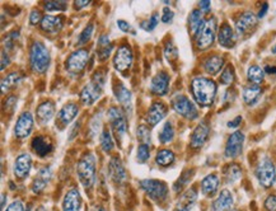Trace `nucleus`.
Segmentation results:
<instances>
[{
    "label": "nucleus",
    "instance_id": "obj_1",
    "mask_svg": "<svg viewBox=\"0 0 276 211\" xmlns=\"http://www.w3.org/2000/svg\"><path fill=\"white\" fill-rule=\"evenodd\" d=\"M217 90V83L210 78L196 77L191 82V92L195 102L201 107H209L214 103Z\"/></svg>",
    "mask_w": 276,
    "mask_h": 211
},
{
    "label": "nucleus",
    "instance_id": "obj_2",
    "mask_svg": "<svg viewBox=\"0 0 276 211\" xmlns=\"http://www.w3.org/2000/svg\"><path fill=\"white\" fill-rule=\"evenodd\" d=\"M106 83V74L102 70H98L95 73V75L92 77V80L85 85L84 88L80 92V101L83 102V105L90 106L101 97V93H102L103 87H105Z\"/></svg>",
    "mask_w": 276,
    "mask_h": 211
},
{
    "label": "nucleus",
    "instance_id": "obj_3",
    "mask_svg": "<svg viewBox=\"0 0 276 211\" xmlns=\"http://www.w3.org/2000/svg\"><path fill=\"white\" fill-rule=\"evenodd\" d=\"M30 61L32 70L37 74H43L50 66V54L41 41H35L31 46Z\"/></svg>",
    "mask_w": 276,
    "mask_h": 211
},
{
    "label": "nucleus",
    "instance_id": "obj_4",
    "mask_svg": "<svg viewBox=\"0 0 276 211\" xmlns=\"http://www.w3.org/2000/svg\"><path fill=\"white\" fill-rule=\"evenodd\" d=\"M77 174L80 183L89 189L95 184L96 181V158L95 155L88 153L83 155L77 164Z\"/></svg>",
    "mask_w": 276,
    "mask_h": 211
},
{
    "label": "nucleus",
    "instance_id": "obj_5",
    "mask_svg": "<svg viewBox=\"0 0 276 211\" xmlns=\"http://www.w3.org/2000/svg\"><path fill=\"white\" fill-rule=\"evenodd\" d=\"M215 36H217V19L212 17L210 19L205 20L202 27L197 32L196 37V46L199 50H206L214 43Z\"/></svg>",
    "mask_w": 276,
    "mask_h": 211
},
{
    "label": "nucleus",
    "instance_id": "obj_6",
    "mask_svg": "<svg viewBox=\"0 0 276 211\" xmlns=\"http://www.w3.org/2000/svg\"><path fill=\"white\" fill-rule=\"evenodd\" d=\"M256 177L260 184L265 189L274 186L276 181V169L271 159L264 158L256 168Z\"/></svg>",
    "mask_w": 276,
    "mask_h": 211
},
{
    "label": "nucleus",
    "instance_id": "obj_7",
    "mask_svg": "<svg viewBox=\"0 0 276 211\" xmlns=\"http://www.w3.org/2000/svg\"><path fill=\"white\" fill-rule=\"evenodd\" d=\"M140 187L147 192L148 196L158 202L165 201L168 196V187L159 179H143L140 181Z\"/></svg>",
    "mask_w": 276,
    "mask_h": 211
},
{
    "label": "nucleus",
    "instance_id": "obj_8",
    "mask_svg": "<svg viewBox=\"0 0 276 211\" xmlns=\"http://www.w3.org/2000/svg\"><path fill=\"white\" fill-rule=\"evenodd\" d=\"M172 107L174 111L182 117L187 120H195L199 117V112H197L196 106L190 101L189 97L183 95H177L176 97L172 100Z\"/></svg>",
    "mask_w": 276,
    "mask_h": 211
},
{
    "label": "nucleus",
    "instance_id": "obj_9",
    "mask_svg": "<svg viewBox=\"0 0 276 211\" xmlns=\"http://www.w3.org/2000/svg\"><path fill=\"white\" fill-rule=\"evenodd\" d=\"M108 120L111 122V127L113 132L116 134L117 139L122 142L127 131V124H126V117L125 113L122 112L121 108L119 107H111L107 112Z\"/></svg>",
    "mask_w": 276,
    "mask_h": 211
},
{
    "label": "nucleus",
    "instance_id": "obj_10",
    "mask_svg": "<svg viewBox=\"0 0 276 211\" xmlns=\"http://www.w3.org/2000/svg\"><path fill=\"white\" fill-rule=\"evenodd\" d=\"M132 61H134V55H132L131 48H129L127 45L120 46L113 57L114 69L119 73L125 74L132 66Z\"/></svg>",
    "mask_w": 276,
    "mask_h": 211
},
{
    "label": "nucleus",
    "instance_id": "obj_11",
    "mask_svg": "<svg viewBox=\"0 0 276 211\" xmlns=\"http://www.w3.org/2000/svg\"><path fill=\"white\" fill-rule=\"evenodd\" d=\"M88 59H89V53L84 49H80V50L74 51L67 57L65 66H66L67 72L72 73V74H79L87 65Z\"/></svg>",
    "mask_w": 276,
    "mask_h": 211
},
{
    "label": "nucleus",
    "instance_id": "obj_12",
    "mask_svg": "<svg viewBox=\"0 0 276 211\" xmlns=\"http://www.w3.org/2000/svg\"><path fill=\"white\" fill-rule=\"evenodd\" d=\"M243 143H244V134L242 131H236L233 134H231V136L226 140L225 150H224V154L226 158L234 159L242 154V150H243Z\"/></svg>",
    "mask_w": 276,
    "mask_h": 211
},
{
    "label": "nucleus",
    "instance_id": "obj_13",
    "mask_svg": "<svg viewBox=\"0 0 276 211\" xmlns=\"http://www.w3.org/2000/svg\"><path fill=\"white\" fill-rule=\"evenodd\" d=\"M257 26V17L252 12H244L241 17L238 18L236 23V33L237 36L249 35Z\"/></svg>",
    "mask_w": 276,
    "mask_h": 211
},
{
    "label": "nucleus",
    "instance_id": "obj_14",
    "mask_svg": "<svg viewBox=\"0 0 276 211\" xmlns=\"http://www.w3.org/2000/svg\"><path fill=\"white\" fill-rule=\"evenodd\" d=\"M33 129V117L31 112H23L18 119L17 124H15L14 132L15 136L19 139H25V137L30 136Z\"/></svg>",
    "mask_w": 276,
    "mask_h": 211
},
{
    "label": "nucleus",
    "instance_id": "obj_15",
    "mask_svg": "<svg viewBox=\"0 0 276 211\" xmlns=\"http://www.w3.org/2000/svg\"><path fill=\"white\" fill-rule=\"evenodd\" d=\"M108 173L112 181L117 184H122L127 181V173L124 164L119 158H112L108 164Z\"/></svg>",
    "mask_w": 276,
    "mask_h": 211
},
{
    "label": "nucleus",
    "instance_id": "obj_16",
    "mask_svg": "<svg viewBox=\"0 0 276 211\" xmlns=\"http://www.w3.org/2000/svg\"><path fill=\"white\" fill-rule=\"evenodd\" d=\"M31 167H32V158L27 153H23V154L18 155L17 159L14 161V167H13V172H14V176L17 178H26L28 176L31 171Z\"/></svg>",
    "mask_w": 276,
    "mask_h": 211
},
{
    "label": "nucleus",
    "instance_id": "obj_17",
    "mask_svg": "<svg viewBox=\"0 0 276 211\" xmlns=\"http://www.w3.org/2000/svg\"><path fill=\"white\" fill-rule=\"evenodd\" d=\"M209 132L210 127L206 122H201V124L197 125L196 129L194 130V132H192L191 135V142H190L191 148H194V149L201 148L202 145L206 143L208 137H209Z\"/></svg>",
    "mask_w": 276,
    "mask_h": 211
},
{
    "label": "nucleus",
    "instance_id": "obj_18",
    "mask_svg": "<svg viewBox=\"0 0 276 211\" xmlns=\"http://www.w3.org/2000/svg\"><path fill=\"white\" fill-rule=\"evenodd\" d=\"M218 41L223 48L232 49L234 48L237 42V33L234 32L233 28L229 23H223L220 26V30L218 32Z\"/></svg>",
    "mask_w": 276,
    "mask_h": 211
},
{
    "label": "nucleus",
    "instance_id": "obj_19",
    "mask_svg": "<svg viewBox=\"0 0 276 211\" xmlns=\"http://www.w3.org/2000/svg\"><path fill=\"white\" fill-rule=\"evenodd\" d=\"M197 200V191L191 187V189L187 190L186 192L182 194V196L179 197L178 201H177L174 211H191L194 207L195 202Z\"/></svg>",
    "mask_w": 276,
    "mask_h": 211
},
{
    "label": "nucleus",
    "instance_id": "obj_20",
    "mask_svg": "<svg viewBox=\"0 0 276 211\" xmlns=\"http://www.w3.org/2000/svg\"><path fill=\"white\" fill-rule=\"evenodd\" d=\"M169 77L165 72H160L155 75L150 83V90L157 96H165L168 92Z\"/></svg>",
    "mask_w": 276,
    "mask_h": 211
},
{
    "label": "nucleus",
    "instance_id": "obj_21",
    "mask_svg": "<svg viewBox=\"0 0 276 211\" xmlns=\"http://www.w3.org/2000/svg\"><path fill=\"white\" fill-rule=\"evenodd\" d=\"M167 114V107L162 102H154L150 106L147 114V122L150 126H155L159 124Z\"/></svg>",
    "mask_w": 276,
    "mask_h": 211
},
{
    "label": "nucleus",
    "instance_id": "obj_22",
    "mask_svg": "<svg viewBox=\"0 0 276 211\" xmlns=\"http://www.w3.org/2000/svg\"><path fill=\"white\" fill-rule=\"evenodd\" d=\"M233 202L234 199L232 192L229 190H223V191H220L219 196L213 202L212 211H231Z\"/></svg>",
    "mask_w": 276,
    "mask_h": 211
},
{
    "label": "nucleus",
    "instance_id": "obj_23",
    "mask_svg": "<svg viewBox=\"0 0 276 211\" xmlns=\"http://www.w3.org/2000/svg\"><path fill=\"white\" fill-rule=\"evenodd\" d=\"M82 205V197L77 189H73L66 192L62 200V211H79Z\"/></svg>",
    "mask_w": 276,
    "mask_h": 211
},
{
    "label": "nucleus",
    "instance_id": "obj_24",
    "mask_svg": "<svg viewBox=\"0 0 276 211\" xmlns=\"http://www.w3.org/2000/svg\"><path fill=\"white\" fill-rule=\"evenodd\" d=\"M220 179L218 174L212 173L208 174L204 179L201 181V192L206 197H213L219 190Z\"/></svg>",
    "mask_w": 276,
    "mask_h": 211
},
{
    "label": "nucleus",
    "instance_id": "obj_25",
    "mask_svg": "<svg viewBox=\"0 0 276 211\" xmlns=\"http://www.w3.org/2000/svg\"><path fill=\"white\" fill-rule=\"evenodd\" d=\"M32 149L40 157H46L53 152L54 147L51 143L50 137L48 136H37L32 142Z\"/></svg>",
    "mask_w": 276,
    "mask_h": 211
},
{
    "label": "nucleus",
    "instance_id": "obj_26",
    "mask_svg": "<svg viewBox=\"0 0 276 211\" xmlns=\"http://www.w3.org/2000/svg\"><path fill=\"white\" fill-rule=\"evenodd\" d=\"M78 112H79V108L75 103H67L62 107L59 111V114H57V120H59V124L61 125L62 127L67 126L73 120L77 117Z\"/></svg>",
    "mask_w": 276,
    "mask_h": 211
},
{
    "label": "nucleus",
    "instance_id": "obj_27",
    "mask_svg": "<svg viewBox=\"0 0 276 211\" xmlns=\"http://www.w3.org/2000/svg\"><path fill=\"white\" fill-rule=\"evenodd\" d=\"M114 96H116L117 101L121 103V106L124 107L127 112L131 111V92H130L122 83H117V84L114 85Z\"/></svg>",
    "mask_w": 276,
    "mask_h": 211
},
{
    "label": "nucleus",
    "instance_id": "obj_28",
    "mask_svg": "<svg viewBox=\"0 0 276 211\" xmlns=\"http://www.w3.org/2000/svg\"><path fill=\"white\" fill-rule=\"evenodd\" d=\"M224 57L220 55H212L204 61V69L208 74L217 75L219 74L224 66Z\"/></svg>",
    "mask_w": 276,
    "mask_h": 211
},
{
    "label": "nucleus",
    "instance_id": "obj_29",
    "mask_svg": "<svg viewBox=\"0 0 276 211\" xmlns=\"http://www.w3.org/2000/svg\"><path fill=\"white\" fill-rule=\"evenodd\" d=\"M261 95H262V89L260 85L249 84L243 89L242 97H243L244 103H246L247 106H254L259 102Z\"/></svg>",
    "mask_w": 276,
    "mask_h": 211
},
{
    "label": "nucleus",
    "instance_id": "obj_30",
    "mask_svg": "<svg viewBox=\"0 0 276 211\" xmlns=\"http://www.w3.org/2000/svg\"><path fill=\"white\" fill-rule=\"evenodd\" d=\"M55 114V105L51 101H46V102L41 103L37 108V120L40 124L45 125L49 121H51Z\"/></svg>",
    "mask_w": 276,
    "mask_h": 211
},
{
    "label": "nucleus",
    "instance_id": "obj_31",
    "mask_svg": "<svg viewBox=\"0 0 276 211\" xmlns=\"http://www.w3.org/2000/svg\"><path fill=\"white\" fill-rule=\"evenodd\" d=\"M51 178V169L49 167H45V168L41 169L38 172V176L36 177V179L33 181L32 184V191L35 194H40V192L43 191V189L46 187L48 182L50 181Z\"/></svg>",
    "mask_w": 276,
    "mask_h": 211
},
{
    "label": "nucleus",
    "instance_id": "obj_32",
    "mask_svg": "<svg viewBox=\"0 0 276 211\" xmlns=\"http://www.w3.org/2000/svg\"><path fill=\"white\" fill-rule=\"evenodd\" d=\"M41 27L49 33H57L62 28V19L60 17L46 15V17H43L42 22H41Z\"/></svg>",
    "mask_w": 276,
    "mask_h": 211
},
{
    "label": "nucleus",
    "instance_id": "obj_33",
    "mask_svg": "<svg viewBox=\"0 0 276 211\" xmlns=\"http://www.w3.org/2000/svg\"><path fill=\"white\" fill-rule=\"evenodd\" d=\"M223 174H224V179H225L226 183L232 184L241 178L242 169H241V167L238 166V164L231 163V164H228L225 168H224Z\"/></svg>",
    "mask_w": 276,
    "mask_h": 211
},
{
    "label": "nucleus",
    "instance_id": "obj_34",
    "mask_svg": "<svg viewBox=\"0 0 276 211\" xmlns=\"http://www.w3.org/2000/svg\"><path fill=\"white\" fill-rule=\"evenodd\" d=\"M205 23L204 17H202V12L200 9H195L192 10L191 14L189 17V26H190V31L194 36L197 35V32L200 31V28L202 27V25Z\"/></svg>",
    "mask_w": 276,
    "mask_h": 211
},
{
    "label": "nucleus",
    "instance_id": "obj_35",
    "mask_svg": "<svg viewBox=\"0 0 276 211\" xmlns=\"http://www.w3.org/2000/svg\"><path fill=\"white\" fill-rule=\"evenodd\" d=\"M112 51V45L111 41L108 38V36L103 35L101 36L100 40H98V45H97V55L101 60H106L110 57Z\"/></svg>",
    "mask_w": 276,
    "mask_h": 211
},
{
    "label": "nucleus",
    "instance_id": "obj_36",
    "mask_svg": "<svg viewBox=\"0 0 276 211\" xmlns=\"http://www.w3.org/2000/svg\"><path fill=\"white\" fill-rule=\"evenodd\" d=\"M265 78V70H262L261 67L257 66V65H252L248 67V72H247V79L255 85H260L264 82Z\"/></svg>",
    "mask_w": 276,
    "mask_h": 211
},
{
    "label": "nucleus",
    "instance_id": "obj_37",
    "mask_svg": "<svg viewBox=\"0 0 276 211\" xmlns=\"http://www.w3.org/2000/svg\"><path fill=\"white\" fill-rule=\"evenodd\" d=\"M20 79H22V75H20L19 73H10V74H8L7 77L2 80V92H9L10 89H13V88L20 82Z\"/></svg>",
    "mask_w": 276,
    "mask_h": 211
},
{
    "label": "nucleus",
    "instance_id": "obj_38",
    "mask_svg": "<svg viewBox=\"0 0 276 211\" xmlns=\"http://www.w3.org/2000/svg\"><path fill=\"white\" fill-rule=\"evenodd\" d=\"M155 161H157L158 166L160 167H168L171 166L174 161V154L173 152L168 149H162L157 153V157H155Z\"/></svg>",
    "mask_w": 276,
    "mask_h": 211
},
{
    "label": "nucleus",
    "instance_id": "obj_39",
    "mask_svg": "<svg viewBox=\"0 0 276 211\" xmlns=\"http://www.w3.org/2000/svg\"><path fill=\"white\" fill-rule=\"evenodd\" d=\"M174 137V130L172 126L171 122H166L165 126H163L162 131L159 132V140L162 144H167V143H171Z\"/></svg>",
    "mask_w": 276,
    "mask_h": 211
},
{
    "label": "nucleus",
    "instance_id": "obj_40",
    "mask_svg": "<svg viewBox=\"0 0 276 211\" xmlns=\"http://www.w3.org/2000/svg\"><path fill=\"white\" fill-rule=\"evenodd\" d=\"M101 147H102L103 152H106V153H110L114 147L112 135L107 129L103 130L102 134H101Z\"/></svg>",
    "mask_w": 276,
    "mask_h": 211
},
{
    "label": "nucleus",
    "instance_id": "obj_41",
    "mask_svg": "<svg viewBox=\"0 0 276 211\" xmlns=\"http://www.w3.org/2000/svg\"><path fill=\"white\" fill-rule=\"evenodd\" d=\"M192 176H194V169H187V171H185L183 173H182V176L178 178V181L176 182V184H174V191H181V190L189 183Z\"/></svg>",
    "mask_w": 276,
    "mask_h": 211
},
{
    "label": "nucleus",
    "instance_id": "obj_42",
    "mask_svg": "<svg viewBox=\"0 0 276 211\" xmlns=\"http://www.w3.org/2000/svg\"><path fill=\"white\" fill-rule=\"evenodd\" d=\"M233 80H234V67L232 66V65H228V66L223 70V73H221L220 82L221 84L229 85L233 83Z\"/></svg>",
    "mask_w": 276,
    "mask_h": 211
},
{
    "label": "nucleus",
    "instance_id": "obj_43",
    "mask_svg": "<svg viewBox=\"0 0 276 211\" xmlns=\"http://www.w3.org/2000/svg\"><path fill=\"white\" fill-rule=\"evenodd\" d=\"M150 157V148L149 145L147 144H140L139 148H137V160L142 161V163H145Z\"/></svg>",
    "mask_w": 276,
    "mask_h": 211
},
{
    "label": "nucleus",
    "instance_id": "obj_44",
    "mask_svg": "<svg viewBox=\"0 0 276 211\" xmlns=\"http://www.w3.org/2000/svg\"><path fill=\"white\" fill-rule=\"evenodd\" d=\"M92 35H93V25H88L87 27L82 31L79 37H78V43H79V45L87 43L88 41L90 40V37H92Z\"/></svg>",
    "mask_w": 276,
    "mask_h": 211
},
{
    "label": "nucleus",
    "instance_id": "obj_45",
    "mask_svg": "<svg viewBox=\"0 0 276 211\" xmlns=\"http://www.w3.org/2000/svg\"><path fill=\"white\" fill-rule=\"evenodd\" d=\"M45 9L48 12H64L66 9L65 2H48L45 3Z\"/></svg>",
    "mask_w": 276,
    "mask_h": 211
},
{
    "label": "nucleus",
    "instance_id": "obj_46",
    "mask_svg": "<svg viewBox=\"0 0 276 211\" xmlns=\"http://www.w3.org/2000/svg\"><path fill=\"white\" fill-rule=\"evenodd\" d=\"M158 22H159V17H158L157 13H154V14L149 18V20L142 23V28L147 31V32H152V31L158 26Z\"/></svg>",
    "mask_w": 276,
    "mask_h": 211
},
{
    "label": "nucleus",
    "instance_id": "obj_47",
    "mask_svg": "<svg viewBox=\"0 0 276 211\" xmlns=\"http://www.w3.org/2000/svg\"><path fill=\"white\" fill-rule=\"evenodd\" d=\"M137 139H140L142 144H150V131L147 126H140L137 129Z\"/></svg>",
    "mask_w": 276,
    "mask_h": 211
},
{
    "label": "nucleus",
    "instance_id": "obj_48",
    "mask_svg": "<svg viewBox=\"0 0 276 211\" xmlns=\"http://www.w3.org/2000/svg\"><path fill=\"white\" fill-rule=\"evenodd\" d=\"M165 55H166L167 60H169V61H172V60L177 59V56H178V53H177L176 46H174L173 42H171V41L166 43Z\"/></svg>",
    "mask_w": 276,
    "mask_h": 211
},
{
    "label": "nucleus",
    "instance_id": "obj_49",
    "mask_svg": "<svg viewBox=\"0 0 276 211\" xmlns=\"http://www.w3.org/2000/svg\"><path fill=\"white\" fill-rule=\"evenodd\" d=\"M117 27H119L120 30L125 33H131V35H135V33H136L134 28L129 25V22H126V20H124V19L117 20Z\"/></svg>",
    "mask_w": 276,
    "mask_h": 211
},
{
    "label": "nucleus",
    "instance_id": "obj_50",
    "mask_svg": "<svg viewBox=\"0 0 276 211\" xmlns=\"http://www.w3.org/2000/svg\"><path fill=\"white\" fill-rule=\"evenodd\" d=\"M265 209L267 211H276V195H270L265 200Z\"/></svg>",
    "mask_w": 276,
    "mask_h": 211
},
{
    "label": "nucleus",
    "instance_id": "obj_51",
    "mask_svg": "<svg viewBox=\"0 0 276 211\" xmlns=\"http://www.w3.org/2000/svg\"><path fill=\"white\" fill-rule=\"evenodd\" d=\"M174 18V13L172 12V9L169 8H165L163 9V14H162V22L163 23H171Z\"/></svg>",
    "mask_w": 276,
    "mask_h": 211
},
{
    "label": "nucleus",
    "instance_id": "obj_52",
    "mask_svg": "<svg viewBox=\"0 0 276 211\" xmlns=\"http://www.w3.org/2000/svg\"><path fill=\"white\" fill-rule=\"evenodd\" d=\"M42 15H41V12L38 10H32L30 15V22L31 25H37L38 22H42Z\"/></svg>",
    "mask_w": 276,
    "mask_h": 211
},
{
    "label": "nucleus",
    "instance_id": "obj_53",
    "mask_svg": "<svg viewBox=\"0 0 276 211\" xmlns=\"http://www.w3.org/2000/svg\"><path fill=\"white\" fill-rule=\"evenodd\" d=\"M5 211H25V206H23L22 201L17 200V201L12 202Z\"/></svg>",
    "mask_w": 276,
    "mask_h": 211
},
{
    "label": "nucleus",
    "instance_id": "obj_54",
    "mask_svg": "<svg viewBox=\"0 0 276 211\" xmlns=\"http://www.w3.org/2000/svg\"><path fill=\"white\" fill-rule=\"evenodd\" d=\"M241 122H242V117L237 116L236 119L228 122V127H231V129H236V127H238L239 125H241Z\"/></svg>",
    "mask_w": 276,
    "mask_h": 211
},
{
    "label": "nucleus",
    "instance_id": "obj_55",
    "mask_svg": "<svg viewBox=\"0 0 276 211\" xmlns=\"http://www.w3.org/2000/svg\"><path fill=\"white\" fill-rule=\"evenodd\" d=\"M88 4H89V0H77L74 3V7L75 9H82V8L87 7Z\"/></svg>",
    "mask_w": 276,
    "mask_h": 211
},
{
    "label": "nucleus",
    "instance_id": "obj_56",
    "mask_svg": "<svg viewBox=\"0 0 276 211\" xmlns=\"http://www.w3.org/2000/svg\"><path fill=\"white\" fill-rule=\"evenodd\" d=\"M199 7L200 9H201V12H209L212 4H210V2H208V0H204V2H200Z\"/></svg>",
    "mask_w": 276,
    "mask_h": 211
},
{
    "label": "nucleus",
    "instance_id": "obj_57",
    "mask_svg": "<svg viewBox=\"0 0 276 211\" xmlns=\"http://www.w3.org/2000/svg\"><path fill=\"white\" fill-rule=\"evenodd\" d=\"M9 65V57H8V55L3 51L2 53V70H4L5 67Z\"/></svg>",
    "mask_w": 276,
    "mask_h": 211
},
{
    "label": "nucleus",
    "instance_id": "obj_58",
    "mask_svg": "<svg viewBox=\"0 0 276 211\" xmlns=\"http://www.w3.org/2000/svg\"><path fill=\"white\" fill-rule=\"evenodd\" d=\"M267 9H269V4H267V3H265V4L262 5L261 10H260V13H259V17H260V18L265 17V15H266V13H267Z\"/></svg>",
    "mask_w": 276,
    "mask_h": 211
},
{
    "label": "nucleus",
    "instance_id": "obj_59",
    "mask_svg": "<svg viewBox=\"0 0 276 211\" xmlns=\"http://www.w3.org/2000/svg\"><path fill=\"white\" fill-rule=\"evenodd\" d=\"M265 73H267V74H275L276 75V66H270V65H267V66L265 67Z\"/></svg>",
    "mask_w": 276,
    "mask_h": 211
},
{
    "label": "nucleus",
    "instance_id": "obj_60",
    "mask_svg": "<svg viewBox=\"0 0 276 211\" xmlns=\"http://www.w3.org/2000/svg\"><path fill=\"white\" fill-rule=\"evenodd\" d=\"M2 207H5V195H2Z\"/></svg>",
    "mask_w": 276,
    "mask_h": 211
},
{
    "label": "nucleus",
    "instance_id": "obj_61",
    "mask_svg": "<svg viewBox=\"0 0 276 211\" xmlns=\"http://www.w3.org/2000/svg\"><path fill=\"white\" fill-rule=\"evenodd\" d=\"M95 211H106V210L103 209V207H96Z\"/></svg>",
    "mask_w": 276,
    "mask_h": 211
},
{
    "label": "nucleus",
    "instance_id": "obj_62",
    "mask_svg": "<svg viewBox=\"0 0 276 211\" xmlns=\"http://www.w3.org/2000/svg\"><path fill=\"white\" fill-rule=\"evenodd\" d=\"M36 211H46V210H45V207H43V206H40Z\"/></svg>",
    "mask_w": 276,
    "mask_h": 211
},
{
    "label": "nucleus",
    "instance_id": "obj_63",
    "mask_svg": "<svg viewBox=\"0 0 276 211\" xmlns=\"http://www.w3.org/2000/svg\"><path fill=\"white\" fill-rule=\"evenodd\" d=\"M231 211H238V210H231Z\"/></svg>",
    "mask_w": 276,
    "mask_h": 211
}]
</instances>
